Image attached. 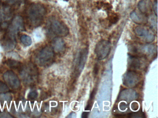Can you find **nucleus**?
Here are the masks:
<instances>
[{
	"label": "nucleus",
	"instance_id": "5701e85b",
	"mask_svg": "<svg viewBox=\"0 0 158 118\" xmlns=\"http://www.w3.org/2000/svg\"><path fill=\"white\" fill-rule=\"evenodd\" d=\"M152 9L154 11V14L155 16H157V14H158V3L157 1L154 2V3L152 4Z\"/></svg>",
	"mask_w": 158,
	"mask_h": 118
},
{
	"label": "nucleus",
	"instance_id": "6e6552de",
	"mask_svg": "<svg viewBox=\"0 0 158 118\" xmlns=\"http://www.w3.org/2000/svg\"><path fill=\"white\" fill-rule=\"evenodd\" d=\"M135 32L138 36L143 38L148 43H151L155 39L154 35L150 30L143 27H136L135 29Z\"/></svg>",
	"mask_w": 158,
	"mask_h": 118
},
{
	"label": "nucleus",
	"instance_id": "bb28decb",
	"mask_svg": "<svg viewBox=\"0 0 158 118\" xmlns=\"http://www.w3.org/2000/svg\"><path fill=\"white\" fill-rule=\"evenodd\" d=\"M131 108H132L133 110H137L138 109L139 105L137 103L134 102V103H133V104H132V105H131Z\"/></svg>",
	"mask_w": 158,
	"mask_h": 118
},
{
	"label": "nucleus",
	"instance_id": "f3484780",
	"mask_svg": "<svg viewBox=\"0 0 158 118\" xmlns=\"http://www.w3.org/2000/svg\"><path fill=\"white\" fill-rule=\"evenodd\" d=\"M21 41L23 44L26 46H29L32 44V40L30 37L27 35H22L20 38Z\"/></svg>",
	"mask_w": 158,
	"mask_h": 118
},
{
	"label": "nucleus",
	"instance_id": "39448f33",
	"mask_svg": "<svg viewBox=\"0 0 158 118\" xmlns=\"http://www.w3.org/2000/svg\"><path fill=\"white\" fill-rule=\"evenodd\" d=\"M111 45L110 41L102 40L96 44L95 53L98 60H102L107 58L110 52Z\"/></svg>",
	"mask_w": 158,
	"mask_h": 118
},
{
	"label": "nucleus",
	"instance_id": "dca6fc26",
	"mask_svg": "<svg viewBox=\"0 0 158 118\" xmlns=\"http://www.w3.org/2000/svg\"><path fill=\"white\" fill-rule=\"evenodd\" d=\"M130 56V65L132 68H139L140 67V61L137 58L136 56H134L133 55H129Z\"/></svg>",
	"mask_w": 158,
	"mask_h": 118
},
{
	"label": "nucleus",
	"instance_id": "423d86ee",
	"mask_svg": "<svg viewBox=\"0 0 158 118\" xmlns=\"http://www.w3.org/2000/svg\"><path fill=\"white\" fill-rule=\"evenodd\" d=\"M3 78L8 85L13 89L19 88L21 85L20 79L17 75L12 71H8L4 73Z\"/></svg>",
	"mask_w": 158,
	"mask_h": 118
},
{
	"label": "nucleus",
	"instance_id": "20e7f679",
	"mask_svg": "<svg viewBox=\"0 0 158 118\" xmlns=\"http://www.w3.org/2000/svg\"><path fill=\"white\" fill-rule=\"evenodd\" d=\"M47 26L49 33L58 37H66L69 33V30L67 26L64 23L55 18L48 19Z\"/></svg>",
	"mask_w": 158,
	"mask_h": 118
},
{
	"label": "nucleus",
	"instance_id": "cd10ccee",
	"mask_svg": "<svg viewBox=\"0 0 158 118\" xmlns=\"http://www.w3.org/2000/svg\"><path fill=\"white\" fill-rule=\"evenodd\" d=\"M89 112H85L82 113V118H87L88 116Z\"/></svg>",
	"mask_w": 158,
	"mask_h": 118
},
{
	"label": "nucleus",
	"instance_id": "6ab92c4d",
	"mask_svg": "<svg viewBox=\"0 0 158 118\" xmlns=\"http://www.w3.org/2000/svg\"><path fill=\"white\" fill-rule=\"evenodd\" d=\"M10 91L8 86L2 81H0V93H6Z\"/></svg>",
	"mask_w": 158,
	"mask_h": 118
},
{
	"label": "nucleus",
	"instance_id": "1a4fd4ad",
	"mask_svg": "<svg viewBox=\"0 0 158 118\" xmlns=\"http://www.w3.org/2000/svg\"><path fill=\"white\" fill-rule=\"evenodd\" d=\"M88 49L85 48L81 50L79 53L77 61L76 73H80L85 67V64L87 59Z\"/></svg>",
	"mask_w": 158,
	"mask_h": 118
},
{
	"label": "nucleus",
	"instance_id": "393cba45",
	"mask_svg": "<svg viewBox=\"0 0 158 118\" xmlns=\"http://www.w3.org/2000/svg\"><path fill=\"white\" fill-rule=\"evenodd\" d=\"M6 2L10 4H15L22 2V0H4Z\"/></svg>",
	"mask_w": 158,
	"mask_h": 118
},
{
	"label": "nucleus",
	"instance_id": "9d476101",
	"mask_svg": "<svg viewBox=\"0 0 158 118\" xmlns=\"http://www.w3.org/2000/svg\"><path fill=\"white\" fill-rule=\"evenodd\" d=\"M10 10L6 7L4 9L0 10V30L8 28L10 24L6 20L10 17Z\"/></svg>",
	"mask_w": 158,
	"mask_h": 118
},
{
	"label": "nucleus",
	"instance_id": "4be33fe9",
	"mask_svg": "<svg viewBox=\"0 0 158 118\" xmlns=\"http://www.w3.org/2000/svg\"><path fill=\"white\" fill-rule=\"evenodd\" d=\"M0 118H14V117L8 112H0Z\"/></svg>",
	"mask_w": 158,
	"mask_h": 118
},
{
	"label": "nucleus",
	"instance_id": "f8f14e48",
	"mask_svg": "<svg viewBox=\"0 0 158 118\" xmlns=\"http://www.w3.org/2000/svg\"><path fill=\"white\" fill-rule=\"evenodd\" d=\"M138 7L140 12L145 14L151 11L152 3L150 0H140L138 4Z\"/></svg>",
	"mask_w": 158,
	"mask_h": 118
},
{
	"label": "nucleus",
	"instance_id": "ddd939ff",
	"mask_svg": "<svg viewBox=\"0 0 158 118\" xmlns=\"http://www.w3.org/2000/svg\"><path fill=\"white\" fill-rule=\"evenodd\" d=\"M136 93L134 90L131 89H124L120 93L119 98H120L121 100L130 101L133 100L134 99L136 98Z\"/></svg>",
	"mask_w": 158,
	"mask_h": 118
},
{
	"label": "nucleus",
	"instance_id": "f03ea898",
	"mask_svg": "<svg viewBox=\"0 0 158 118\" xmlns=\"http://www.w3.org/2000/svg\"><path fill=\"white\" fill-rule=\"evenodd\" d=\"M19 73L23 81L27 85L35 84L38 78V70L34 64L28 63L22 65L19 69Z\"/></svg>",
	"mask_w": 158,
	"mask_h": 118
},
{
	"label": "nucleus",
	"instance_id": "f257e3e1",
	"mask_svg": "<svg viewBox=\"0 0 158 118\" xmlns=\"http://www.w3.org/2000/svg\"><path fill=\"white\" fill-rule=\"evenodd\" d=\"M46 14V8L43 5L31 4L27 10V19L31 26L37 27L42 24Z\"/></svg>",
	"mask_w": 158,
	"mask_h": 118
},
{
	"label": "nucleus",
	"instance_id": "412c9836",
	"mask_svg": "<svg viewBox=\"0 0 158 118\" xmlns=\"http://www.w3.org/2000/svg\"><path fill=\"white\" fill-rule=\"evenodd\" d=\"M150 24L155 29L156 28L157 29V18H154V17L152 16L150 17Z\"/></svg>",
	"mask_w": 158,
	"mask_h": 118
},
{
	"label": "nucleus",
	"instance_id": "b1692460",
	"mask_svg": "<svg viewBox=\"0 0 158 118\" xmlns=\"http://www.w3.org/2000/svg\"><path fill=\"white\" fill-rule=\"evenodd\" d=\"M119 107H120V109L124 111L128 107V106L127 103L122 102V103H120V105H119Z\"/></svg>",
	"mask_w": 158,
	"mask_h": 118
},
{
	"label": "nucleus",
	"instance_id": "2eb2a0df",
	"mask_svg": "<svg viewBox=\"0 0 158 118\" xmlns=\"http://www.w3.org/2000/svg\"><path fill=\"white\" fill-rule=\"evenodd\" d=\"M6 64L10 68L14 69H19L22 65L20 62L13 59H8L6 61Z\"/></svg>",
	"mask_w": 158,
	"mask_h": 118
},
{
	"label": "nucleus",
	"instance_id": "c85d7f7f",
	"mask_svg": "<svg viewBox=\"0 0 158 118\" xmlns=\"http://www.w3.org/2000/svg\"><path fill=\"white\" fill-rule=\"evenodd\" d=\"M1 0H0V5H1Z\"/></svg>",
	"mask_w": 158,
	"mask_h": 118
},
{
	"label": "nucleus",
	"instance_id": "0eeeda50",
	"mask_svg": "<svg viewBox=\"0 0 158 118\" xmlns=\"http://www.w3.org/2000/svg\"><path fill=\"white\" fill-rule=\"evenodd\" d=\"M139 80L138 73L134 71H129L125 74L123 78V83L127 87H133L136 85Z\"/></svg>",
	"mask_w": 158,
	"mask_h": 118
},
{
	"label": "nucleus",
	"instance_id": "7ed1b4c3",
	"mask_svg": "<svg viewBox=\"0 0 158 118\" xmlns=\"http://www.w3.org/2000/svg\"><path fill=\"white\" fill-rule=\"evenodd\" d=\"M54 60V52L50 46L42 48L35 55V60L41 66H48L52 63Z\"/></svg>",
	"mask_w": 158,
	"mask_h": 118
},
{
	"label": "nucleus",
	"instance_id": "a211bd4d",
	"mask_svg": "<svg viewBox=\"0 0 158 118\" xmlns=\"http://www.w3.org/2000/svg\"><path fill=\"white\" fill-rule=\"evenodd\" d=\"M12 99V96L11 95L9 94H3L0 95V100L2 102L4 101H8L10 102L11 100Z\"/></svg>",
	"mask_w": 158,
	"mask_h": 118
},
{
	"label": "nucleus",
	"instance_id": "aec40b11",
	"mask_svg": "<svg viewBox=\"0 0 158 118\" xmlns=\"http://www.w3.org/2000/svg\"><path fill=\"white\" fill-rule=\"evenodd\" d=\"M38 96L37 92L36 91H33L30 92L28 95V99L30 100H34L37 98Z\"/></svg>",
	"mask_w": 158,
	"mask_h": 118
},
{
	"label": "nucleus",
	"instance_id": "9b49d317",
	"mask_svg": "<svg viewBox=\"0 0 158 118\" xmlns=\"http://www.w3.org/2000/svg\"><path fill=\"white\" fill-rule=\"evenodd\" d=\"M52 48L57 53H62L65 49V43L60 37H56L52 41Z\"/></svg>",
	"mask_w": 158,
	"mask_h": 118
},
{
	"label": "nucleus",
	"instance_id": "4468645a",
	"mask_svg": "<svg viewBox=\"0 0 158 118\" xmlns=\"http://www.w3.org/2000/svg\"><path fill=\"white\" fill-rule=\"evenodd\" d=\"M131 19L136 24H142L146 22V18L143 17L141 15L139 14L135 11H133L130 14Z\"/></svg>",
	"mask_w": 158,
	"mask_h": 118
},
{
	"label": "nucleus",
	"instance_id": "a878e982",
	"mask_svg": "<svg viewBox=\"0 0 158 118\" xmlns=\"http://www.w3.org/2000/svg\"><path fill=\"white\" fill-rule=\"evenodd\" d=\"M98 71L99 65H98V64L97 63L95 65V66H94V71H93V72H94V74L95 75V76L98 74Z\"/></svg>",
	"mask_w": 158,
	"mask_h": 118
}]
</instances>
